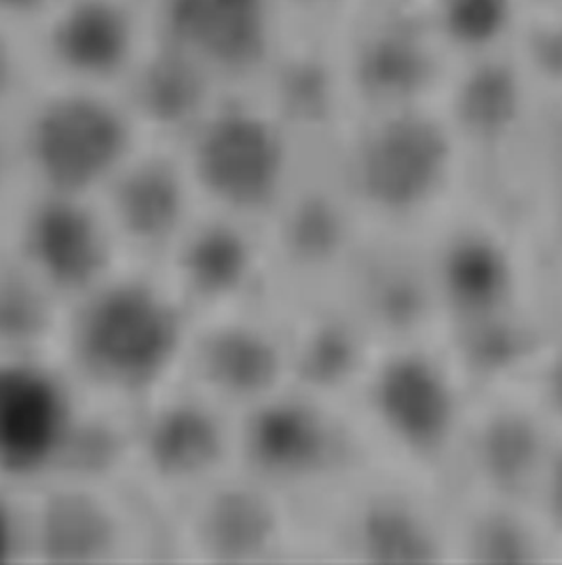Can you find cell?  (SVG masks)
Listing matches in <instances>:
<instances>
[{"label": "cell", "instance_id": "1", "mask_svg": "<svg viewBox=\"0 0 562 565\" xmlns=\"http://www.w3.org/2000/svg\"><path fill=\"white\" fill-rule=\"evenodd\" d=\"M195 316L153 267L126 265L71 303L55 356L100 412H133L182 380Z\"/></svg>", "mask_w": 562, "mask_h": 565}, {"label": "cell", "instance_id": "2", "mask_svg": "<svg viewBox=\"0 0 562 565\" xmlns=\"http://www.w3.org/2000/svg\"><path fill=\"white\" fill-rule=\"evenodd\" d=\"M317 157L368 232L425 237L472 193V166L444 110L368 113Z\"/></svg>", "mask_w": 562, "mask_h": 565}, {"label": "cell", "instance_id": "3", "mask_svg": "<svg viewBox=\"0 0 562 565\" xmlns=\"http://www.w3.org/2000/svg\"><path fill=\"white\" fill-rule=\"evenodd\" d=\"M478 390L440 333L381 341L352 394L370 463L451 488Z\"/></svg>", "mask_w": 562, "mask_h": 565}, {"label": "cell", "instance_id": "4", "mask_svg": "<svg viewBox=\"0 0 562 565\" xmlns=\"http://www.w3.org/2000/svg\"><path fill=\"white\" fill-rule=\"evenodd\" d=\"M205 210L267 225L315 153L258 89L223 92L179 149Z\"/></svg>", "mask_w": 562, "mask_h": 565}, {"label": "cell", "instance_id": "5", "mask_svg": "<svg viewBox=\"0 0 562 565\" xmlns=\"http://www.w3.org/2000/svg\"><path fill=\"white\" fill-rule=\"evenodd\" d=\"M28 189L98 198L144 145L119 92L41 81L9 121Z\"/></svg>", "mask_w": 562, "mask_h": 565}, {"label": "cell", "instance_id": "6", "mask_svg": "<svg viewBox=\"0 0 562 565\" xmlns=\"http://www.w3.org/2000/svg\"><path fill=\"white\" fill-rule=\"evenodd\" d=\"M370 463L349 405L288 384L237 417V466L305 513Z\"/></svg>", "mask_w": 562, "mask_h": 565}, {"label": "cell", "instance_id": "7", "mask_svg": "<svg viewBox=\"0 0 562 565\" xmlns=\"http://www.w3.org/2000/svg\"><path fill=\"white\" fill-rule=\"evenodd\" d=\"M237 466V417L179 382L119 422L117 468L161 523Z\"/></svg>", "mask_w": 562, "mask_h": 565}, {"label": "cell", "instance_id": "8", "mask_svg": "<svg viewBox=\"0 0 562 565\" xmlns=\"http://www.w3.org/2000/svg\"><path fill=\"white\" fill-rule=\"evenodd\" d=\"M30 564H128L163 553V523L110 468L75 466L26 491Z\"/></svg>", "mask_w": 562, "mask_h": 565}, {"label": "cell", "instance_id": "9", "mask_svg": "<svg viewBox=\"0 0 562 565\" xmlns=\"http://www.w3.org/2000/svg\"><path fill=\"white\" fill-rule=\"evenodd\" d=\"M100 426L55 352L0 354V486L30 491L89 462Z\"/></svg>", "mask_w": 562, "mask_h": 565}, {"label": "cell", "instance_id": "10", "mask_svg": "<svg viewBox=\"0 0 562 565\" xmlns=\"http://www.w3.org/2000/svg\"><path fill=\"white\" fill-rule=\"evenodd\" d=\"M163 553L202 564H264L307 553L305 511L235 466L163 521Z\"/></svg>", "mask_w": 562, "mask_h": 565}, {"label": "cell", "instance_id": "11", "mask_svg": "<svg viewBox=\"0 0 562 565\" xmlns=\"http://www.w3.org/2000/svg\"><path fill=\"white\" fill-rule=\"evenodd\" d=\"M0 248L64 309L128 265L98 198L32 189L0 225Z\"/></svg>", "mask_w": 562, "mask_h": 565}, {"label": "cell", "instance_id": "12", "mask_svg": "<svg viewBox=\"0 0 562 565\" xmlns=\"http://www.w3.org/2000/svg\"><path fill=\"white\" fill-rule=\"evenodd\" d=\"M154 39L220 89H255L290 36L280 0H151Z\"/></svg>", "mask_w": 562, "mask_h": 565}, {"label": "cell", "instance_id": "13", "mask_svg": "<svg viewBox=\"0 0 562 565\" xmlns=\"http://www.w3.org/2000/svg\"><path fill=\"white\" fill-rule=\"evenodd\" d=\"M28 36L41 81L119 92L153 47L151 0H60Z\"/></svg>", "mask_w": 562, "mask_h": 565}, {"label": "cell", "instance_id": "14", "mask_svg": "<svg viewBox=\"0 0 562 565\" xmlns=\"http://www.w3.org/2000/svg\"><path fill=\"white\" fill-rule=\"evenodd\" d=\"M156 269L195 318L280 297L264 227L205 207Z\"/></svg>", "mask_w": 562, "mask_h": 565}, {"label": "cell", "instance_id": "15", "mask_svg": "<svg viewBox=\"0 0 562 565\" xmlns=\"http://www.w3.org/2000/svg\"><path fill=\"white\" fill-rule=\"evenodd\" d=\"M180 382L235 417L292 384L278 301L195 318Z\"/></svg>", "mask_w": 562, "mask_h": 565}, {"label": "cell", "instance_id": "16", "mask_svg": "<svg viewBox=\"0 0 562 565\" xmlns=\"http://www.w3.org/2000/svg\"><path fill=\"white\" fill-rule=\"evenodd\" d=\"M128 265L156 269L202 214L176 149L144 142L98 195Z\"/></svg>", "mask_w": 562, "mask_h": 565}, {"label": "cell", "instance_id": "17", "mask_svg": "<svg viewBox=\"0 0 562 565\" xmlns=\"http://www.w3.org/2000/svg\"><path fill=\"white\" fill-rule=\"evenodd\" d=\"M64 311L0 248V354L55 352Z\"/></svg>", "mask_w": 562, "mask_h": 565}, {"label": "cell", "instance_id": "18", "mask_svg": "<svg viewBox=\"0 0 562 565\" xmlns=\"http://www.w3.org/2000/svg\"><path fill=\"white\" fill-rule=\"evenodd\" d=\"M514 18L511 0H442L440 30L446 43L485 53L506 34Z\"/></svg>", "mask_w": 562, "mask_h": 565}, {"label": "cell", "instance_id": "19", "mask_svg": "<svg viewBox=\"0 0 562 565\" xmlns=\"http://www.w3.org/2000/svg\"><path fill=\"white\" fill-rule=\"evenodd\" d=\"M518 386L533 401L548 424L562 433V308L541 334Z\"/></svg>", "mask_w": 562, "mask_h": 565}, {"label": "cell", "instance_id": "20", "mask_svg": "<svg viewBox=\"0 0 562 565\" xmlns=\"http://www.w3.org/2000/svg\"><path fill=\"white\" fill-rule=\"evenodd\" d=\"M41 83L30 36L0 24V124H9Z\"/></svg>", "mask_w": 562, "mask_h": 565}, {"label": "cell", "instance_id": "21", "mask_svg": "<svg viewBox=\"0 0 562 565\" xmlns=\"http://www.w3.org/2000/svg\"><path fill=\"white\" fill-rule=\"evenodd\" d=\"M529 509L552 546L554 557H562V433H556L552 449L541 468Z\"/></svg>", "mask_w": 562, "mask_h": 565}, {"label": "cell", "instance_id": "22", "mask_svg": "<svg viewBox=\"0 0 562 565\" xmlns=\"http://www.w3.org/2000/svg\"><path fill=\"white\" fill-rule=\"evenodd\" d=\"M30 564L26 491L0 486V565Z\"/></svg>", "mask_w": 562, "mask_h": 565}, {"label": "cell", "instance_id": "23", "mask_svg": "<svg viewBox=\"0 0 562 565\" xmlns=\"http://www.w3.org/2000/svg\"><path fill=\"white\" fill-rule=\"evenodd\" d=\"M26 189L9 124H0V225L26 193Z\"/></svg>", "mask_w": 562, "mask_h": 565}, {"label": "cell", "instance_id": "24", "mask_svg": "<svg viewBox=\"0 0 562 565\" xmlns=\"http://www.w3.org/2000/svg\"><path fill=\"white\" fill-rule=\"evenodd\" d=\"M60 0H0V24L30 34Z\"/></svg>", "mask_w": 562, "mask_h": 565}, {"label": "cell", "instance_id": "25", "mask_svg": "<svg viewBox=\"0 0 562 565\" xmlns=\"http://www.w3.org/2000/svg\"><path fill=\"white\" fill-rule=\"evenodd\" d=\"M290 24L296 15H303V13H317V11H324V9H331L333 4H336L338 0H280Z\"/></svg>", "mask_w": 562, "mask_h": 565}]
</instances>
